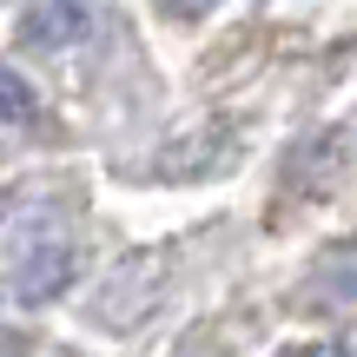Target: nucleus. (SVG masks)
<instances>
[{"label":"nucleus","instance_id":"1","mask_svg":"<svg viewBox=\"0 0 357 357\" xmlns=\"http://www.w3.org/2000/svg\"><path fill=\"white\" fill-rule=\"evenodd\" d=\"M26 106H33V93H26V86H20V79H13V73H7V66H0V119H20V113H26Z\"/></svg>","mask_w":357,"mask_h":357}]
</instances>
